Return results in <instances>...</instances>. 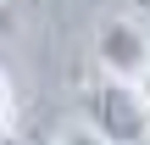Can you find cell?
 I'll use <instances>...</instances> for the list:
<instances>
[{
    "instance_id": "obj_1",
    "label": "cell",
    "mask_w": 150,
    "mask_h": 145,
    "mask_svg": "<svg viewBox=\"0 0 150 145\" xmlns=\"http://www.w3.org/2000/svg\"><path fill=\"white\" fill-rule=\"evenodd\" d=\"M83 112H89V129L106 145H145L150 140V106L128 78L89 84L83 89Z\"/></svg>"
},
{
    "instance_id": "obj_2",
    "label": "cell",
    "mask_w": 150,
    "mask_h": 145,
    "mask_svg": "<svg viewBox=\"0 0 150 145\" xmlns=\"http://www.w3.org/2000/svg\"><path fill=\"white\" fill-rule=\"evenodd\" d=\"M95 61L111 73V78H139L150 67V34L139 22H128V17H111V22H100V34H95Z\"/></svg>"
},
{
    "instance_id": "obj_3",
    "label": "cell",
    "mask_w": 150,
    "mask_h": 145,
    "mask_svg": "<svg viewBox=\"0 0 150 145\" xmlns=\"http://www.w3.org/2000/svg\"><path fill=\"white\" fill-rule=\"evenodd\" d=\"M11 123V84H6V73H0V129Z\"/></svg>"
},
{
    "instance_id": "obj_4",
    "label": "cell",
    "mask_w": 150,
    "mask_h": 145,
    "mask_svg": "<svg viewBox=\"0 0 150 145\" xmlns=\"http://www.w3.org/2000/svg\"><path fill=\"white\" fill-rule=\"evenodd\" d=\"M56 145H106L100 134H67V140H56Z\"/></svg>"
},
{
    "instance_id": "obj_5",
    "label": "cell",
    "mask_w": 150,
    "mask_h": 145,
    "mask_svg": "<svg viewBox=\"0 0 150 145\" xmlns=\"http://www.w3.org/2000/svg\"><path fill=\"white\" fill-rule=\"evenodd\" d=\"M134 89L145 95V106H150V67H145V73H139V78H134Z\"/></svg>"
},
{
    "instance_id": "obj_6",
    "label": "cell",
    "mask_w": 150,
    "mask_h": 145,
    "mask_svg": "<svg viewBox=\"0 0 150 145\" xmlns=\"http://www.w3.org/2000/svg\"><path fill=\"white\" fill-rule=\"evenodd\" d=\"M0 145H22V140H11V134H0Z\"/></svg>"
}]
</instances>
